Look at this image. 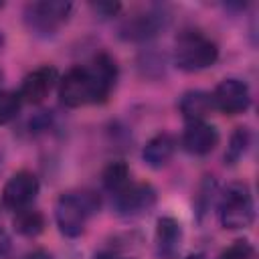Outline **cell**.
Wrapping results in <instances>:
<instances>
[{
  "label": "cell",
  "mask_w": 259,
  "mask_h": 259,
  "mask_svg": "<svg viewBox=\"0 0 259 259\" xmlns=\"http://www.w3.org/2000/svg\"><path fill=\"white\" fill-rule=\"evenodd\" d=\"M117 79V65L107 53H99L89 67H73L59 81V97L67 107L101 103L109 97Z\"/></svg>",
  "instance_id": "cell-1"
},
{
  "label": "cell",
  "mask_w": 259,
  "mask_h": 259,
  "mask_svg": "<svg viewBox=\"0 0 259 259\" xmlns=\"http://www.w3.org/2000/svg\"><path fill=\"white\" fill-rule=\"evenodd\" d=\"M99 208V198L93 192H65L57 198L55 221L65 237H79L91 212Z\"/></svg>",
  "instance_id": "cell-2"
},
{
  "label": "cell",
  "mask_w": 259,
  "mask_h": 259,
  "mask_svg": "<svg viewBox=\"0 0 259 259\" xmlns=\"http://www.w3.org/2000/svg\"><path fill=\"white\" fill-rule=\"evenodd\" d=\"M217 59H219V49L214 40H210L200 30H184L176 38L174 63L178 69L188 71V73L202 71V69L212 67Z\"/></svg>",
  "instance_id": "cell-3"
},
{
  "label": "cell",
  "mask_w": 259,
  "mask_h": 259,
  "mask_svg": "<svg viewBox=\"0 0 259 259\" xmlns=\"http://www.w3.org/2000/svg\"><path fill=\"white\" fill-rule=\"evenodd\" d=\"M219 214L225 229H247L255 219V202L249 186L243 182L229 184L223 192Z\"/></svg>",
  "instance_id": "cell-4"
},
{
  "label": "cell",
  "mask_w": 259,
  "mask_h": 259,
  "mask_svg": "<svg viewBox=\"0 0 259 259\" xmlns=\"http://www.w3.org/2000/svg\"><path fill=\"white\" fill-rule=\"evenodd\" d=\"M71 10L73 4L65 0L30 2L24 8V22L30 32L38 36H51L69 20Z\"/></svg>",
  "instance_id": "cell-5"
},
{
  "label": "cell",
  "mask_w": 259,
  "mask_h": 259,
  "mask_svg": "<svg viewBox=\"0 0 259 259\" xmlns=\"http://www.w3.org/2000/svg\"><path fill=\"white\" fill-rule=\"evenodd\" d=\"M168 18L164 14V10H158V8H150V10H144V12H136L132 14L130 18H125L119 26V36L123 40H132V42H142V40H148L152 36H156L166 24H168Z\"/></svg>",
  "instance_id": "cell-6"
},
{
  "label": "cell",
  "mask_w": 259,
  "mask_h": 259,
  "mask_svg": "<svg viewBox=\"0 0 259 259\" xmlns=\"http://www.w3.org/2000/svg\"><path fill=\"white\" fill-rule=\"evenodd\" d=\"M113 196V208L123 217H136L156 204V190L148 182H130Z\"/></svg>",
  "instance_id": "cell-7"
},
{
  "label": "cell",
  "mask_w": 259,
  "mask_h": 259,
  "mask_svg": "<svg viewBox=\"0 0 259 259\" xmlns=\"http://www.w3.org/2000/svg\"><path fill=\"white\" fill-rule=\"evenodd\" d=\"M210 97H212V105L217 109H221L223 113H227V115L243 113L251 105L249 85L241 79H235V77L223 79L217 85V89L212 91Z\"/></svg>",
  "instance_id": "cell-8"
},
{
  "label": "cell",
  "mask_w": 259,
  "mask_h": 259,
  "mask_svg": "<svg viewBox=\"0 0 259 259\" xmlns=\"http://www.w3.org/2000/svg\"><path fill=\"white\" fill-rule=\"evenodd\" d=\"M36 194H38V178L28 170H20L6 182L2 190V202L6 208L22 210L34 200Z\"/></svg>",
  "instance_id": "cell-9"
},
{
  "label": "cell",
  "mask_w": 259,
  "mask_h": 259,
  "mask_svg": "<svg viewBox=\"0 0 259 259\" xmlns=\"http://www.w3.org/2000/svg\"><path fill=\"white\" fill-rule=\"evenodd\" d=\"M57 79H59V73L55 67H49V65L38 67L22 79L18 95L26 103H40L53 91V87L57 85Z\"/></svg>",
  "instance_id": "cell-10"
},
{
  "label": "cell",
  "mask_w": 259,
  "mask_h": 259,
  "mask_svg": "<svg viewBox=\"0 0 259 259\" xmlns=\"http://www.w3.org/2000/svg\"><path fill=\"white\" fill-rule=\"evenodd\" d=\"M219 144V132L214 125L206 123V121H192L186 125L184 134H182V146L186 152L194 154V156H204L208 152H212Z\"/></svg>",
  "instance_id": "cell-11"
},
{
  "label": "cell",
  "mask_w": 259,
  "mask_h": 259,
  "mask_svg": "<svg viewBox=\"0 0 259 259\" xmlns=\"http://www.w3.org/2000/svg\"><path fill=\"white\" fill-rule=\"evenodd\" d=\"M182 227L174 217H160L156 223V247L162 259H174L180 249Z\"/></svg>",
  "instance_id": "cell-12"
},
{
  "label": "cell",
  "mask_w": 259,
  "mask_h": 259,
  "mask_svg": "<svg viewBox=\"0 0 259 259\" xmlns=\"http://www.w3.org/2000/svg\"><path fill=\"white\" fill-rule=\"evenodd\" d=\"M176 150V140L170 134H156L142 150V158L150 168H162L170 162Z\"/></svg>",
  "instance_id": "cell-13"
},
{
  "label": "cell",
  "mask_w": 259,
  "mask_h": 259,
  "mask_svg": "<svg viewBox=\"0 0 259 259\" xmlns=\"http://www.w3.org/2000/svg\"><path fill=\"white\" fill-rule=\"evenodd\" d=\"M178 107H180V113L184 115V119L188 123H192V121H204V117L214 109L210 93L200 91V89L186 91L180 97Z\"/></svg>",
  "instance_id": "cell-14"
},
{
  "label": "cell",
  "mask_w": 259,
  "mask_h": 259,
  "mask_svg": "<svg viewBox=\"0 0 259 259\" xmlns=\"http://www.w3.org/2000/svg\"><path fill=\"white\" fill-rule=\"evenodd\" d=\"M14 229L16 233L24 235V237H36L45 231V217L40 210H34V208H22V210H16V217H14Z\"/></svg>",
  "instance_id": "cell-15"
},
{
  "label": "cell",
  "mask_w": 259,
  "mask_h": 259,
  "mask_svg": "<svg viewBox=\"0 0 259 259\" xmlns=\"http://www.w3.org/2000/svg\"><path fill=\"white\" fill-rule=\"evenodd\" d=\"M101 180H103V186H105L111 194L119 192L123 186H127V184L132 182V180H130V168H127V164L121 162V160L111 162V164L103 170Z\"/></svg>",
  "instance_id": "cell-16"
},
{
  "label": "cell",
  "mask_w": 259,
  "mask_h": 259,
  "mask_svg": "<svg viewBox=\"0 0 259 259\" xmlns=\"http://www.w3.org/2000/svg\"><path fill=\"white\" fill-rule=\"evenodd\" d=\"M249 144H251V132H249V127H237L233 132L231 140H229V146H227V152H225V162L227 164H237L245 156Z\"/></svg>",
  "instance_id": "cell-17"
},
{
  "label": "cell",
  "mask_w": 259,
  "mask_h": 259,
  "mask_svg": "<svg viewBox=\"0 0 259 259\" xmlns=\"http://www.w3.org/2000/svg\"><path fill=\"white\" fill-rule=\"evenodd\" d=\"M22 99L14 91H0V125L10 123L20 113Z\"/></svg>",
  "instance_id": "cell-18"
},
{
  "label": "cell",
  "mask_w": 259,
  "mask_h": 259,
  "mask_svg": "<svg viewBox=\"0 0 259 259\" xmlns=\"http://www.w3.org/2000/svg\"><path fill=\"white\" fill-rule=\"evenodd\" d=\"M251 255H253V247H251V243L239 239V241H235L227 251H223L219 259H249Z\"/></svg>",
  "instance_id": "cell-19"
},
{
  "label": "cell",
  "mask_w": 259,
  "mask_h": 259,
  "mask_svg": "<svg viewBox=\"0 0 259 259\" xmlns=\"http://www.w3.org/2000/svg\"><path fill=\"white\" fill-rule=\"evenodd\" d=\"M214 180L212 178H206L204 182H202V186H200V194H198V198H196V204H198V214H202L206 208H208V204L212 202V194H214Z\"/></svg>",
  "instance_id": "cell-20"
},
{
  "label": "cell",
  "mask_w": 259,
  "mask_h": 259,
  "mask_svg": "<svg viewBox=\"0 0 259 259\" xmlns=\"http://www.w3.org/2000/svg\"><path fill=\"white\" fill-rule=\"evenodd\" d=\"M91 8H93V12H95L97 16H101V18H111V16H115V14L121 10V4H119V2H93Z\"/></svg>",
  "instance_id": "cell-21"
},
{
  "label": "cell",
  "mask_w": 259,
  "mask_h": 259,
  "mask_svg": "<svg viewBox=\"0 0 259 259\" xmlns=\"http://www.w3.org/2000/svg\"><path fill=\"white\" fill-rule=\"evenodd\" d=\"M10 247H12V241H10L8 233L4 229H0V259H4L10 253Z\"/></svg>",
  "instance_id": "cell-22"
},
{
  "label": "cell",
  "mask_w": 259,
  "mask_h": 259,
  "mask_svg": "<svg viewBox=\"0 0 259 259\" xmlns=\"http://www.w3.org/2000/svg\"><path fill=\"white\" fill-rule=\"evenodd\" d=\"M24 259H51V255H49L47 251H42V249H36V251H32V253H28Z\"/></svg>",
  "instance_id": "cell-23"
},
{
  "label": "cell",
  "mask_w": 259,
  "mask_h": 259,
  "mask_svg": "<svg viewBox=\"0 0 259 259\" xmlns=\"http://www.w3.org/2000/svg\"><path fill=\"white\" fill-rule=\"evenodd\" d=\"M97 259H130V257H123V255H115V253H107V255H99Z\"/></svg>",
  "instance_id": "cell-24"
},
{
  "label": "cell",
  "mask_w": 259,
  "mask_h": 259,
  "mask_svg": "<svg viewBox=\"0 0 259 259\" xmlns=\"http://www.w3.org/2000/svg\"><path fill=\"white\" fill-rule=\"evenodd\" d=\"M186 259H204V255H200V253H196V255H188Z\"/></svg>",
  "instance_id": "cell-25"
},
{
  "label": "cell",
  "mask_w": 259,
  "mask_h": 259,
  "mask_svg": "<svg viewBox=\"0 0 259 259\" xmlns=\"http://www.w3.org/2000/svg\"><path fill=\"white\" fill-rule=\"evenodd\" d=\"M2 47H4V34H2V30H0V51H2Z\"/></svg>",
  "instance_id": "cell-26"
},
{
  "label": "cell",
  "mask_w": 259,
  "mask_h": 259,
  "mask_svg": "<svg viewBox=\"0 0 259 259\" xmlns=\"http://www.w3.org/2000/svg\"><path fill=\"white\" fill-rule=\"evenodd\" d=\"M2 6H4V2H0V8H2Z\"/></svg>",
  "instance_id": "cell-27"
}]
</instances>
